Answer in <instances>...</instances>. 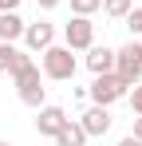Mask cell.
<instances>
[{"mask_svg":"<svg viewBox=\"0 0 142 146\" xmlns=\"http://www.w3.org/2000/svg\"><path fill=\"white\" fill-rule=\"evenodd\" d=\"M122 20H126V28H130V36L138 40V36H142V8H130Z\"/></svg>","mask_w":142,"mask_h":146,"instance_id":"9a60e30c","label":"cell"},{"mask_svg":"<svg viewBox=\"0 0 142 146\" xmlns=\"http://www.w3.org/2000/svg\"><path fill=\"white\" fill-rule=\"evenodd\" d=\"M126 99H130V111H134V115H142V83H134Z\"/></svg>","mask_w":142,"mask_h":146,"instance_id":"2e32d148","label":"cell"},{"mask_svg":"<svg viewBox=\"0 0 142 146\" xmlns=\"http://www.w3.org/2000/svg\"><path fill=\"white\" fill-rule=\"evenodd\" d=\"M0 75H4V71H0Z\"/></svg>","mask_w":142,"mask_h":146,"instance_id":"7402d4cb","label":"cell"},{"mask_svg":"<svg viewBox=\"0 0 142 146\" xmlns=\"http://www.w3.org/2000/svg\"><path fill=\"white\" fill-rule=\"evenodd\" d=\"M36 4H40L44 12H51V8H59V0H36Z\"/></svg>","mask_w":142,"mask_h":146,"instance_id":"d6986e66","label":"cell"},{"mask_svg":"<svg viewBox=\"0 0 142 146\" xmlns=\"http://www.w3.org/2000/svg\"><path fill=\"white\" fill-rule=\"evenodd\" d=\"M20 8V0H0V12H16Z\"/></svg>","mask_w":142,"mask_h":146,"instance_id":"e0dca14e","label":"cell"},{"mask_svg":"<svg viewBox=\"0 0 142 146\" xmlns=\"http://www.w3.org/2000/svg\"><path fill=\"white\" fill-rule=\"evenodd\" d=\"M103 8V0H71V16H95Z\"/></svg>","mask_w":142,"mask_h":146,"instance_id":"5bb4252c","label":"cell"},{"mask_svg":"<svg viewBox=\"0 0 142 146\" xmlns=\"http://www.w3.org/2000/svg\"><path fill=\"white\" fill-rule=\"evenodd\" d=\"M55 146H87V130L79 126V122H63L59 126V134H55Z\"/></svg>","mask_w":142,"mask_h":146,"instance_id":"7c38bea8","label":"cell"},{"mask_svg":"<svg viewBox=\"0 0 142 146\" xmlns=\"http://www.w3.org/2000/svg\"><path fill=\"white\" fill-rule=\"evenodd\" d=\"M130 8H134V0H103V12H107L111 20H122Z\"/></svg>","mask_w":142,"mask_h":146,"instance_id":"4fadbf2b","label":"cell"},{"mask_svg":"<svg viewBox=\"0 0 142 146\" xmlns=\"http://www.w3.org/2000/svg\"><path fill=\"white\" fill-rule=\"evenodd\" d=\"M118 146H142V138H134V134H126V138H118Z\"/></svg>","mask_w":142,"mask_h":146,"instance_id":"ac0fdd59","label":"cell"},{"mask_svg":"<svg viewBox=\"0 0 142 146\" xmlns=\"http://www.w3.org/2000/svg\"><path fill=\"white\" fill-rule=\"evenodd\" d=\"M134 138H142V115H134V130H130Z\"/></svg>","mask_w":142,"mask_h":146,"instance_id":"ffe728a7","label":"cell"},{"mask_svg":"<svg viewBox=\"0 0 142 146\" xmlns=\"http://www.w3.org/2000/svg\"><path fill=\"white\" fill-rule=\"evenodd\" d=\"M63 122H67V111H63V107H55V103H44V107L36 111V130L47 134V138H55Z\"/></svg>","mask_w":142,"mask_h":146,"instance_id":"52a82bcc","label":"cell"},{"mask_svg":"<svg viewBox=\"0 0 142 146\" xmlns=\"http://www.w3.org/2000/svg\"><path fill=\"white\" fill-rule=\"evenodd\" d=\"M75 67H79V59H75V51H71L67 44H51V48L40 51V71H44V79L67 83V79H75Z\"/></svg>","mask_w":142,"mask_h":146,"instance_id":"6da1fadb","label":"cell"},{"mask_svg":"<svg viewBox=\"0 0 142 146\" xmlns=\"http://www.w3.org/2000/svg\"><path fill=\"white\" fill-rule=\"evenodd\" d=\"M79 126L87 130V138H103V134L111 130V107H99V103H91V107L79 115Z\"/></svg>","mask_w":142,"mask_h":146,"instance_id":"8992f818","label":"cell"},{"mask_svg":"<svg viewBox=\"0 0 142 146\" xmlns=\"http://www.w3.org/2000/svg\"><path fill=\"white\" fill-rule=\"evenodd\" d=\"M24 44H28V51H44L55 44V24H47V20H36V24L24 28Z\"/></svg>","mask_w":142,"mask_h":146,"instance_id":"ba28073f","label":"cell"},{"mask_svg":"<svg viewBox=\"0 0 142 146\" xmlns=\"http://www.w3.org/2000/svg\"><path fill=\"white\" fill-rule=\"evenodd\" d=\"M87 71L91 75H103V71H115V48H107V44H91L87 48Z\"/></svg>","mask_w":142,"mask_h":146,"instance_id":"9c48e42d","label":"cell"},{"mask_svg":"<svg viewBox=\"0 0 142 146\" xmlns=\"http://www.w3.org/2000/svg\"><path fill=\"white\" fill-rule=\"evenodd\" d=\"M24 28H28V20H24L20 12H0V44L24 40Z\"/></svg>","mask_w":142,"mask_h":146,"instance_id":"30bf717a","label":"cell"},{"mask_svg":"<svg viewBox=\"0 0 142 146\" xmlns=\"http://www.w3.org/2000/svg\"><path fill=\"white\" fill-rule=\"evenodd\" d=\"M63 44H67L71 51H87L95 44V24L91 16H71L67 24H63Z\"/></svg>","mask_w":142,"mask_h":146,"instance_id":"5b68a950","label":"cell"},{"mask_svg":"<svg viewBox=\"0 0 142 146\" xmlns=\"http://www.w3.org/2000/svg\"><path fill=\"white\" fill-rule=\"evenodd\" d=\"M32 63V55H24L16 44H0V71H8V75H20L24 67Z\"/></svg>","mask_w":142,"mask_h":146,"instance_id":"8fae6325","label":"cell"},{"mask_svg":"<svg viewBox=\"0 0 142 146\" xmlns=\"http://www.w3.org/2000/svg\"><path fill=\"white\" fill-rule=\"evenodd\" d=\"M115 75L122 83H142V40H126L122 48H115Z\"/></svg>","mask_w":142,"mask_h":146,"instance_id":"7a4b0ae2","label":"cell"},{"mask_svg":"<svg viewBox=\"0 0 142 146\" xmlns=\"http://www.w3.org/2000/svg\"><path fill=\"white\" fill-rule=\"evenodd\" d=\"M130 95V83H122L115 71H103L91 79V87H87V99L91 103H99V107H111V103H118V99Z\"/></svg>","mask_w":142,"mask_h":146,"instance_id":"277c9868","label":"cell"},{"mask_svg":"<svg viewBox=\"0 0 142 146\" xmlns=\"http://www.w3.org/2000/svg\"><path fill=\"white\" fill-rule=\"evenodd\" d=\"M16 79V95H20V103L24 107H44V95H47V87H44V71H40V63L32 59L28 67H24L20 75H12Z\"/></svg>","mask_w":142,"mask_h":146,"instance_id":"3957f363","label":"cell"},{"mask_svg":"<svg viewBox=\"0 0 142 146\" xmlns=\"http://www.w3.org/2000/svg\"><path fill=\"white\" fill-rule=\"evenodd\" d=\"M0 146H12V142H4V138H0Z\"/></svg>","mask_w":142,"mask_h":146,"instance_id":"44dd1931","label":"cell"}]
</instances>
